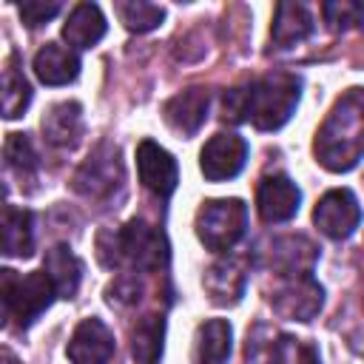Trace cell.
I'll return each instance as SVG.
<instances>
[{
    "instance_id": "obj_1",
    "label": "cell",
    "mask_w": 364,
    "mask_h": 364,
    "mask_svg": "<svg viewBox=\"0 0 364 364\" xmlns=\"http://www.w3.org/2000/svg\"><path fill=\"white\" fill-rule=\"evenodd\" d=\"M301 97V80L290 71H273L245 88H230L222 100V119L253 122L259 131L282 128Z\"/></svg>"
},
{
    "instance_id": "obj_2",
    "label": "cell",
    "mask_w": 364,
    "mask_h": 364,
    "mask_svg": "<svg viewBox=\"0 0 364 364\" xmlns=\"http://www.w3.org/2000/svg\"><path fill=\"white\" fill-rule=\"evenodd\" d=\"M316 159L333 171L344 173L355 168L364 156V88H347L324 117L313 139Z\"/></svg>"
},
{
    "instance_id": "obj_3",
    "label": "cell",
    "mask_w": 364,
    "mask_h": 364,
    "mask_svg": "<svg viewBox=\"0 0 364 364\" xmlns=\"http://www.w3.org/2000/svg\"><path fill=\"white\" fill-rule=\"evenodd\" d=\"M100 259L108 267H136V270H159L168 262V242L162 230L142 219H131L119 230H108L97 242Z\"/></svg>"
},
{
    "instance_id": "obj_4",
    "label": "cell",
    "mask_w": 364,
    "mask_h": 364,
    "mask_svg": "<svg viewBox=\"0 0 364 364\" xmlns=\"http://www.w3.org/2000/svg\"><path fill=\"white\" fill-rule=\"evenodd\" d=\"M57 290L46 270H34L17 276L14 270H3V310L6 318L17 327H28L40 313H46L54 301Z\"/></svg>"
},
{
    "instance_id": "obj_5",
    "label": "cell",
    "mask_w": 364,
    "mask_h": 364,
    "mask_svg": "<svg viewBox=\"0 0 364 364\" xmlns=\"http://www.w3.org/2000/svg\"><path fill=\"white\" fill-rule=\"evenodd\" d=\"M247 228V205L236 196L230 199H208L196 213V236L208 250L225 253L230 250Z\"/></svg>"
},
{
    "instance_id": "obj_6",
    "label": "cell",
    "mask_w": 364,
    "mask_h": 364,
    "mask_svg": "<svg viewBox=\"0 0 364 364\" xmlns=\"http://www.w3.org/2000/svg\"><path fill=\"white\" fill-rule=\"evenodd\" d=\"M122 185V159L117 145L100 142L74 173V191L85 199H108Z\"/></svg>"
},
{
    "instance_id": "obj_7",
    "label": "cell",
    "mask_w": 364,
    "mask_h": 364,
    "mask_svg": "<svg viewBox=\"0 0 364 364\" xmlns=\"http://www.w3.org/2000/svg\"><path fill=\"white\" fill-rule=\"evenodd\" d=\"M270 304L282 318L310 321L324 304V290L313 276L279 279V284L270 293Z\"/></svg>"
},
{
    "instance_id": "obj_8",
    "label": "cell",
    "mask_w": 364,
    "mask_h": 364,
    "mask_svg": "<svg viewBox=\"0 0 364 364\" xmlns=\"http://www.w3.org/2000/svg\"><path fill=\"white\" fill-rule=\"evenodd\" d=\"M313 222L327 239H347L361 222V205L353 196V191L333 188L318 199L313 210Z\"/></svg>"
},
{
    "instance_id": "obj_9",
    "label": "cell",
    "mask_w": 364,
    "mask_h": 364,
    "mask_svg": "<svg viewBox=\"0 0 364 364\" xmlns=\"http://www.w3.org/2000/svg\"><path fill=\"white\" fill-rule=\"evenodd\" d=\"M245 364H321L318 353L293 336H267L259 338V330L247 336Z\"/></svg>"
},
{
    "instance_id": "obj_10",
    "label": "cell",
    "mask_w": 364,
    "mask_h": 364,
    "mask_svg": "<svg viewBox=\"0 0 364 364\" xmlns=\"http://www.w3.org/2000/svg\"><path fill=\"white\" fill-rule=\"evenodd\" d=\"M245 159H247V142L239 134H216L205 142L199 154V168L205 179L222 182V179H233L245 168Z\"/></svg>"
},
{
    "instance_id": "obj_11",
    "label": "cell",
    "mask_w": 364,
    "mask_h": 364,
    "mask_svg": "<svg viewBox=\"0 0 364 364\" xmlns=\"http://www.w3.org/2000/svg\"><path fill=\"white\" fill-rule=\"evenodd\" d=\"M136 171H139V182L159 199H168L176 191L179 182V171H176V159L156 145L154 139H142L136 148Z\"/></svg>"
},
{
    "instance_id": "obj_12",
    "label": "cell",
    "mask_w": 364,
    "mask_h": 364,
    "mask_svg": "<svg viewBox=\"0 0 364 364\" xmlns=\"http://www.w3.org/2000/svg\"><path fill=\"white\" fill-rule=\"evenodd\" d=\"M299 202H301V191L296 188V182L284 173H273V176H264L259 182V191H256V208H259V216L270 225L276 222H287L299 213Z\"/></svg>"
},
{
    "instance_id": "obj_13",
    "label": "cell",
    "mask_w": 364,
    "mask_h": 364,
    "mask_svg": "<svg viewBox=\"0 0 364 364\" xmlns=\"http://www.w3.org/2000/svg\"><path fill=\"white\" fill-rule=\"evenodd\" d=\"M71 364H108L114 355V333L100 318H82L65 347Z\"/></svg>"
},
{
    "instance_id": "obj_14",
    "label": "cell",
    "mask_w": 364,
    "mask_h": 364,
    "mask_svg": "<svg viewBox=\"0 0 364 364\" xmlns=\"http://www.w3.org/2000/svg\"><path fill=\"white\" fill-rule=\"evenodd\" d=\"M267 253H270V267L279 279L310 276L318 259V247L307 236H279L270 242Z\"/></svg>"
},
{
    "instance_id": "obj_15",
    "label": "cell",
    "mask_w": 364,
    "mask_h": 364,
    "mask_svg": "<svg viewBox=\"0 0 364 364\" xmlns=\"http://www.w3.org/2000/svg\"><path fill=\"white\" fill-rule=\"evenodd\" d=\"M208 105H210V94L205 88H185L179 94H173L165 105H162V117L168 122V128H173L182 136H193L205 117H208Z\"/></svg>"
},
{
    "instance_id": "obj_16",
    "label": "cell",
    "mask_w": 364,
    "mask_h": 364,
    "mask_svg": "<svg viewBox=\"0 0 364 364\" xmlns=\"http://www.w3.org/2000/svg\"><path fill=\"white\" fill-rule=\"evenodd\" d=\"M202 284H205V290H208L213 304H236L242 299V293H245V284H247L245 259L228 256V259L213 262L205 270Z\"/></svg>"
},
{
    "instance_id": "obj_17",
    "label": "cell",
    "mask_w": 364,
    "mask_h": 364,
    "mask_svg": "<svg viewBox=\"0 0 364 364\" xmlns=\"http://www.w3.org/2000/svg\"><path fill=\"white\" fill-rule=\"evenodd\" d=\"M313 31V14L304 3H279L273 11L270 43L276 48H293L296 43L307 40Z\"/></svg>"
},
{
    "instance_id": "obj_18",
    "label": "cell",
    "mask_w": 364,
    "mask_h": 364,
    "mask_svg": "<svg viewBox=\"0 0 364 364\" xmlns=\"http://www.w3.org/2000/svg\"><path fill=\"white\" fill-rule=\"evenodd\" d=\"M40 128H43V136L54 148H74L82 136V108H80V102H71V100L68 102H54L46 111Z\"/></svg>"
},
{
    "instance_id": "obj_19",
    "label": "cell",
    "mask_w": 364,
    "mask_h": 364,
    "mask_svg": "<svg viewBox=\"0 0 364 364\" xmlns=\"http://www.w3.org/2000/svg\"><path fill=\"white\" fill-rule=\"evenodd\" d=\"M233 330L225 318H208L196 327L191 364H228Z\"/></svg>"
},
{
    "instance_id": "obj_20",
    "label": "cell",
    "mask_w": 364,
    "mask_h": 364,
    "mask_svg": "<svg viewBox=\"0 0 364 364\" xmlns=\"http://www.w3.org/2000/svg\"><path fill=\"white\" fill-rule=\"evenodd\" d=\"M34 74L46 85H65V82L77 80V74H80V57L71 48L60 46V43H46L34 54Z\"/></svg>"
},
{
    "instance_id": "obj_21",
    "label": "cell",
    "mask_w": 364,
    "mask_h": 364,
    "mask_svg": "<svg viewBox=\"0 0 364 364\" xmlns=\"http://www.w3.org/2000/svg\"><path fill=\"white\" fill-rule=\"evenodd\" d=\"M63 37L74 48H91L105 37V17L97 3H77L63 23Z\"/></svg>"
},
{
    "instance_id": "obj_22",
    "label": "cell",
    "mask_w": 364,
    "mask_h": 364,
    "mask_svg": "<svg viewBox=\"0 0 364 364\" xmlns=\"http://www.w3.org/2000/svg\"><path fill=\"white\" fill-rule=\"evenodd\" d=\"M43 270L46 276L51 279L54 290L60 299H74L77 287H80V279H82V264L80 259L71 253L68 245H54L46 250V262H43Z\"/></svg>"
},
{
    "instance_id": "obj_23",
    "label": "cell",
    "mask_w": 364,
    "mask_h": 364,
    "mask_svg": "<svg viewBox=\"0 0 364 364\" xmlns=\"http://www.w3.org/2000/svg\"><path fill=\"white\" fill-rule=\"evenodd\" d=\"M3 253L6 256H31L34 253L31 210L6 205V210H3Z\"/></svg>"
},
{
    "instance_id": "obj_24",
    "label": "cell",
    "mask_w": 364,
    "mask_h": 364,
    "mask_svg": "<svg viewBox=\"0 0 364 364\" xmlns=\"http://www.w3.org/2000/svg\"><path fill=\"white\" fill-rule=\"evenodd\" d=\"M28 102H31V85L23 77V68L17 65V54H9L3 65V117L6 119L20 117L28 108Z\"/></svg>"
},
{
    "instance_id": "obj_25",
    "label": "cell",
    "mask_w": 364,
    "mask_h": 364,
    "mask_svg": "<svg viewBox=\"0 0 364 364\" xmlns=\"http://www.w3.org/2000/svg\"><path fill=\"white\" fill-rule=\"evenodd\" d=\"M162 333H165V318L162 316H145L131 336V353L136 364H156L162 355Z\"/></svg>"
},
{
    "instance_id": "obj_26",
    "label": "cell",
    "mask_w": 364,
    "mask_h": 364,
    "mask_svg": "<svg viewBox=\"0 0 364 364\" xmlns=\"http://www.w3.org/2000/svg\"><path fill=\"white\" fill-rule=\"evenodd\" d=\"M117 11H119V20L128 31H151L156 28L162 20H165V9L156 6V3H145V0H131V3H117Z\"/></svg>"
},
{
    "instance_id": "obj_27",
    "label": "cell",
    "mask_w": 364,
    "mask_h": 364,
    "mask_svg": "<svg viewBox=\"0 0 364 364\" xmlns=\"http://www.w3.org/2000/svg\"><path fill=\"white\" fill-rule=\"evenodd\" d=\"M3 154H6V165L17 176H34L40 162H37V151H34V145L26 134H9L6 145H3Z\"/></svg>"
},
{
    "instance_id": "obj_28",
    "label": "cell",
    "mask_w": 364,
    "mask_h": 364,
    "mask_svg": "<svg viewBox=\"0 0 364 364\" xmlns=\"http://www.w3.org/2000/svg\"><path fill=\"white\" fill-rule=\"evenodd\" d=\"M321 14H324V20L330 23V28L347 31V28L364 23V3H353V0L324 3V6H321Z\"/></svg>"
},
{
    "instance_id": "obj_29",
    "label": "cell",
    "mask_w": 364,
    "mask_h": 364,
    "mask_svg": "<svg viewBox=\"0 0 364 364\" xmlns=\"http://www.w3.org/2000/svg\"><path fill=\"white\" fill-rule=\"evenodd\" d=\"M57 11H60V3H51V0L48 3L46 0H23L20 3V17L28 28H37V26L48 23Z\"/></svg>"
},
{
    "instance_id": "obj_30",
    "label": "cell",
    "mask_w": 364,
    "mask_h": 364,
    "mask_svg": "<svg viewBox=\"0 0 364 364\" xmlns=\"http://www.w3.org/2000/svg\"><path fill=\"white\" fill-rule=\"evenodd\" d=\"M347 338H350V344H353L358 353H364V310H361V321H355V330H350Z\"/></svg>"
},
{
    "instance_id": "obj_31",
    "label": "cell",
    "mask_w": 364,
    "mask_h": 364,
    "mask_svg": "<svg viewBox=\"0 0 364 364\" xmlns=\"http://www.w3.org/2000/svg\"><path fill=\"white\" fill-rule=\"evenodd\" d=\"M3 364H20V361H17V358H14L9 350H3Z\"/></svg>"
}]
</instances>
